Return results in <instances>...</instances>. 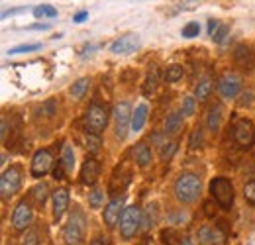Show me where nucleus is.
<instances>
[{
    "mask_svg": "<svg viewBox=\"0 0 255 245\" xmlns=\"http://www.w3.org/2000/svg\"><path fill=\"white\" fill-rule=\"evenodd\" d=\"M204 212H206L208 218H214V216H216V206H214L212 200H206V202H204Z\"/></svg>",
    "mask_w": 255,
    "mask_h": 245,
    "instance_id": "nucleus-44",
    "label": "nucleus"
},
{
    "mask_svg": "<svg viewBox=\"0 0 255 245\" xmlns=\"http://www.w3.org/2000/svg\"><path fill=\"white\" fill-rule=\"evenodd\" d=\"M183 75H185L183 67L175 63V65H169V67L165 69V73H163V81H165V83H177V81L183 79Z\"/></svg>",
    "mask_w": 255,
    "mask_h": 245,
    "instance_id": "nucleus-24",
    "label": "nucleus"
},
{
    "mask_svg": "<svg viewBox=\"0 0 255 245\" xmlns=\"http://www.w3.org/2000/svg\"><path fill=\"white\" fill-rule=\"evenodd\" d=\"M147 104H137L133 114H131V131H141V127L145 125V120H147Z\"/></svg>",
    "mask_w": 255,
    "mask_h": 245,
    "instance_id": "nucleus-21",
    "label": "nucleus"
},
{
    "mask_svg": "<svg viewBox=\"0 0 255 245\" xmlns=\"http://www.w3.org/2000/svg\"><path fill=\"white\" fill-rule=\"evenodd\" d=\"M106 125H108V108L100 102H93L85 114L87 133H100V131H104Z\"/></svg>",
    "mask_w": 255,
    "mask_h": 245,
    "instance_id": "nucleus-5",
    "label": "nucleus"
},
{
    "mask_svg": "<svg viewBox=\"0 0 255 245\" xmlns=\"http://www.w3.org/2000/svg\"><path fill=\"white\" fill-rule=\"evenodd\" d=\"M85 236H87V220H85V214H83L81 208H75L71 212L69 222L65 224V245H83L85 244Z\"/></svg>",
    "mask_w": 255,
    "mask_h": 245,
    "instance_id": "nucleus-2",
    "label": "nucleus"
},
{
    "mask_svg": "<svg viewBox=\"0 0 255 245\" xmlns=\"http://www.w3.org/2000/svg\"><path fill=\"white\" fill-rule=\"evenodd\" d=\"M252 102H254V91H250V89H248V91L244 92V96L240 98V102H238V104L244 108V106H250Z\"/></svg>",
    "mask_w": 255,
    "mask_h": 245,
    "instance_id": "nucleus-42",
    "label": "nucleus"
},
{
    "mask_svg": "<svg viewBox=\"0 0 255 245\" xmlns=\"http://www.w3.org/2000/svg\"><path fill=\"white\" fill-rule=\"evenodd\" d=\"M226 35H228V26H224V24H222V26H220V30H218L216 33H214V35H212V39L220 43L224 37H226Z\"/></svg>",
    "mask_w": 255,
    "mask_h": 245,
    "instance_id": "nucleus-46",
    "label": "nucleus"
},
{
    "mask_svg": "<svg viewBox=\"0 0 255 245\" xmlns=\"http://www.w3.org/2000/svg\"><path fill=\"white\" fill-rule=\"evenodd\" d=\"M181 245H192V240H191V238H183Z\"/></svg>",
    "mask_w": 255,
    "mask_h": 245,
    "instance_id": "nucleus-53",
    "label": "nucleus"
},
{
    "mask_svg": "<svg viewBox=\"0 0 255 245\" xmlns=\"http://www.w3.org/2000/svg\"><path fill=\"white\" fill-rule=\"evenodd\" d=\"M139 45H141V39L137 33H124L116 41H112L110 51L114 55H131L139 49Z\"/></svg>",
    "mask_w": 255,
    "mask_h": 245,
    "instance_id": "nucleus-9",
    "label": "nucleus"
},
{
    "mask_svg": "<svg viewBox=\"0 0 255 245\" xmlns=\"http://www.w3.org/2000/svg\"><path fill=\"white\" fill-rule=\"evenodd\" d=\"M8 127H10L8 118H2V141H8Z\"/></svg>",
    "mask_w": 255,
    "mask_h": 245,
    "instance_id": "nucleus-48",
    "label": "nucleus"
},
{
    "mask_svg": "<svg viewBox=\"0 0 255 245\" xmlns=\"http://www.w3.org/2000/svg\"><path fill=\"white\" fill-rule=\"evenodd\" d=\"M89 204H91L93 210L100 208V206L104 204V192H102L100 188H93V190L89 192Z\"/></svg>",
    "mask_w": 255,
    "mask_h": 245,
    "instance_id": "nucleus-30",
    "label": "nucleus"
},
{
    "mask_svg": "<svg viewBox=\"0 0 255 245\" xmlns=\"http://www.w3.org/2000/svg\"><path fill=\"white\" fill-rule=\"evenodd\" d=\"M55 110H57V102H55V100H47V102L43 104V112H45V116H53Z\"/></svg>",
    "mask_w": 255,
    "mask_h": 245,
    "instance_id": "nucleus-43",
    "label": "nucleus"
},
{
    "mask_svg": "<svg viewBox=\"0 0 255 245\" xmlns=\"http://www.w3.org/2000/svg\"><path fill=\"white\" fill-rule=\"evenodd\" d=\"M151 157H153V153H151V147L147 143H137L133 147V161H135L137 167H141V169L149 167Z\"/></svg>",
    "mask_w": 255,
    "mask_h": 245,
    "instance_id": "nucleus-18",
    "label": "nucleus"
},
{
    "mask_svg": "<svg viewBox=\"0 0 255 245\" xmlns=\"http://www.w3.org/2000/svg\"><path fill=\"white\" fill-rule=\"evenodd\" d=\"M102 147V141L98 137V133H87V149L91 155H96Z\"/></svg>",
    "mask_w": 255,
    "mask_h": 245,
    "instance_id": "nucleus-32",
    "label": "nucleus"
},
{
    "mask_svg": "<svg viewBox=\"0 0 255 245\" xmlns=\"http://www.w3.org/2000/svg\"><path fill=\"white\" fill-rule=\"evenodd\" d=\"M24 245H39V236L37 230H28L24 236Z\"/></svg>",
    "mask_w": 255,
    "mask_h": 245,
    "instance_id": "nucleus-41",
    "label": "nucleus"
},
{
    "mask_svg": "<svg viewBox=\"0 0 255 245\" xmlns=\"http://www.w3.org/2000/svg\"><path fill=\"white\" fill-rule=\"evenodd\" d=\"M122 212H124V196H114L104 208V224L108 228H114L120 222Z\"/></svg>",
    "mask_w": 255,
    "mask_h": 245,
    "instance_id": "nucleus-13",
    "label": "nucleus"
},
{
    "mask_svg": "<svg viewBox=\"0 0 255 245\" xmlns=\"http://www.w3.org/2000/svg\"><path fill=\"white\" fill-rule=\"evenodd\" d=\"M234 61L238 67L242 69H252V63H254V53L248 45H238L236 51H234Z\"/></svg>",
    "mask_w": 255,
    "mask_h": 245,
    "instance_id": "nucleus-20",
    "label": "nucleus"
},
{
    "mask_svg": "<svg viewBox=\"0 0 255 245\" xmlns=\"http://www.w3.org/2000/svg\"><path fill=\"white\" fill-rule=\"evenodd\" d=\"M181 33H183V37H196L198 33H200V24L198 22H191V24H187L183 30H181Z\"/></svg>",
    "mask_w": 255,
    "mask_h": 245,
    "instance_id": "nucleus-38",
    "label": "nucleus"
},
{
    "mask_svg": "<svg viewBox=\"0 0 255 245\" xmlns=\"http://www.w3.org/2000/svg\"><path fill=\"white\" fill-rule=\"evenodd\" d=\"M98 177H100V163H98L96 159H93V157H89V159L83 163V167H81L79 181L83 184L93 186V184L98 181Z\"/></svg>",
    "mask_w": 255,
    "mask_h": 245,
    "instance_id": "nucleus-14",
    "label": "nucleus"
},
{
    "mask_svg": "<svg viewBox=\"0 0 255 245\" xmlns=\"http://www.w3.org/2000/svg\"><path fill=\"white\" fill-rule=\"evenodd\" d=\"M232 139L240 149H250L255 145V125L250 120L236 122L232 129Z\"/></svg>",
    "mask_w": 255,
    "mask_h": 245,
    "instance_id": "nucleus-7",
    "label": "nucleus"
},
{
    "mask_svg": "<svg viewBox=\"0 0 255 245\" xmlns=\"http://www.w3.org/2000/svg\"><path fill=\"white\" fill-rule=\"evenodd\" d=\"M61 165L65 167V171H73L75 167V149L71 143H63L61 149Z\"/></svg>",
    "mask_w": 255,
    "mask_h": 245,
    "instance_id": "nucleus-25",
    "label": "nucleus"
},
{
    "mask_svg": "<svg viewBox=\"0 0 255 245\" xmlns=\"http://www.w3.org/2000/svg\"><path fill=\"white\" fill-rule=\"evenodd\" d=\"M161 242H163V245H181L183 240H179L173 230H163L161 232Z\"/></svg>",
    "mask_w": 255,
    "mask_h": 245,
    "instance_id": "nucleus-35",
    "label": "nucleus"
},
{
    "mask_svg": "<svg viewBox=\"0 0 255 245\" xmlns=\"http://www.w3.org/2000/svg\"><path fill=\"white\" fill-rule=\"evenodd\" d=\"M198 242L204 245L212 244V242H214V230L208 228V226H202V228L198 230Z\"/></svg>",
    "mask_w": 255,
    "mask_h": 245,
    "instance_id": "nucleus-34",
    "label": "nucleus"
},
{
    "mask_svg": "<svg viewBox=\"0 0 255 245\" xmlns=\"http://www.w3.org/2000/svg\"><path fill=\"white\" fill-rule=\"evenodd\" d=\"M151 139H153V143H155V145H161V143H163V141H165V139H163V135H161V133H153V135H151Z\"/></svg>",
    "mask_w": 255,
    "mask_h": 245,
    "instance_id": "nucleus-50",
    "label": "nucleus"
},
{
    "mask_svg": "<svg viewBox=\"0 0 255 245\" xmlns=\"http://www.w3.org/2000/svg\"><path fill=\"white\" fill-rule=\"evenodd\" d=\"M202 2H204V0H181V2H179V6H177V10H181V12L196 10V8H198Z\"/></svg>",
    "mask_w": 255,
    "mask_h": 245,
    "instance_id": "nucleus-39",
    "label": "nucleus"
},
{
    "mask_svg": "<svg viewBox=\"0 0 255 245\" xmlns=\"http://www.w3.org/2000/svg\"><path fill=\"white\" fill-rule=\"evenodd\" d=\"M167 220H169L173 226H185V224L189 222V216L185 214V212H181V210H177V212H171V214L167 216Z\"/></svg>",
    "mask_w": 255,
    "mask_h": 245,
    "instance_id": "nucleus-36",
    "label": "nucleus"
},
{
    "mask_svg": "<svg viewBox=\"0 0 255 245\" xmlns=\"http://www.w3.org/2000/svg\"><path fill=\"white\" fill-rule=\"evenodd\" d=\"M10 245H12V244H10Z\"/></svg>",
    "mask_w": 255,
    "mask_h": 245,
    "instance_id": "nucleus-55",
    "label": "nucleus"
},
{
    "mask_svg": "<svg viewBox=\"0 0 255 245\" xmlns=\"http://www.w3.org/2000/svg\"><path fill=\"white\" fill-rule=\"evenodd\" d=\"M33 16L35 18H55L57 16V10L49 4H41V6H35L33 8Z\"/></svg>",
    "mask_w": 255,
    "mask_h": 245,
    "instance_id": "nucleus-29",
    "label": "nucleus"
},
{
    "mask_svg": "<svg viewBox=\"0 0 255 245\" xmlns=\"http://www.w3.org/2000/svg\"><path fill=\"white\" fill-rule=\"evenodd\" d=\"M32 30H49V26L47 24H35V26H30Z\"/></svg>",
    "mask_w": 255,
    "mask_h": 245,
    "instance_id": "nucleus-52",
    "label": "nucleus"
},
{
    "mask_svg": "<svg viewBox=\"0 0 255 245\" xmlns=\"http://www.w3.org/2000/svg\"><path fill=\"white\" fill-rule=\"evenodd\" d=\"M91 245H104V242H102V240H95Z\"/></svg>",
    "mask_w": 255,
    "mask_h": 245,
    "instance_id": "nucleus-54",
    "label": "nucleus"
},
{
    "mask_svg": "<svg viewBox=\"0 0 255 245\" xmlns=\"http://www.w3.org/2000/svg\"><path fill=\"white\" fill-rule=\"evenodd\" d=\"M244 196H246V200L255 206V181H250V183H246L244 186Z\"/></svg>",
    "mask_w": 255,
    "mask_h": 245,
    "instance_id": "nucleus-40",
    "label": "nucleus"
},
{
    "mask_svg": "<svg viewBox=\"0 0 255 245\" xmlns=\"http://www.w3.org/2000/svg\"><path fill=\"white\" fill-rule=\"evenodd\" d=\"M26 8H12V10H4L2 12V18H8V16H12V14H18V12H24Z\"/></svg>",
    "mask_w": 255,
    "mask_h": 245,
    "instance_id": "nucleus-49",
    "label": "nucleus"
},
{
    "mask_svg": "<svg viewBox=\"0 0 255 245\" xmlns=\"http://www.w3.org/2000/svg\"><path fill=\"white\" fill-rule=\"evenodd\" d=\"M131 106L128 102H118L114 108V125H116V137L126 139L128 131L131 129Z\"/></svg>",
    "mask_w": 255,
    "mask_h": 245,
    "instance_id": "nucleus-8",
    "label": "nucleus"
},
{
    "mask_svg": "<svg viewBox=\"0 0 255 245\" xmlns=\"http://www.w3.org/2000/svg\"><path fill=\"white\" fill-rule=\"evenodd\" d=\"M218 91L226 100L238 98V94L242 91V77L236 75V73H226L218 83Z\"/></svg>",
    "mask_w": 255,
    "mask_h": 245,
    "instance_id": "nucleus-12",
    "label": "nucleus"
},
{
    "mask_svg": "<svg viewBox=\"0 0 255 245\" xmlns=\"http://www.w3.org/2000/svg\"><path fill=\"white\" fill-rule=\"evenodd\" d=\"M196 110V98L194 96H185L183 98V106H181V112L185 114V118H191Z\"/></svg>",
    "mask_w": 255,
    "mask_h": 245,
    "instance_id": "nucleus-33",
    "label": "nucleus"
},
{
    "mask_svg": "<svg viewBox=\"0 0 255 245\" xmlns=\"http://www.w3.org/2000/svg\"><path fill=\"white\" fill-rule=\"evenodd\" d=\"M51 202H53V216L55 220H61L63 214L69 208V190L67 188H55L51 194Z\"/></svg>",
    "mask_w": 255,
    "mask_h": 245,
    "instance_id": "nucleus-15",
    "label": "nucleus"
},
{
    "mask_svg": "<svg viewBox=\"0 0 255 245\" xmlns=\"http://www.w3.org/2000/svg\"><path fill=\"white\" fill-rule=\"evenodd\" d=\"M212 87H214L212 77H210V75H204L202 79H198V83H196V87H194V98H196L198 102H206L208 96L212 94Z\"/></svg>",
    "mask_w": 255,
    "mask_h": 245,
    "instance_id": "nucleus-16",
    "label": "nucleus"
},
{
    "mask_svg": "<svg viewBox=\"0 0 255 245\" xmlns=\"http://www.w3.org/2000/svg\"><path fill=\"white\" fill-rule=\"evenodd\" d=\"M220 26H222V24H220L218 20H212V18L208 20V31H210V37H212V35H214L216 31L220 30Z\"/></svg>",
    "mask_w": 255,
    "mask_h": 245,
    "instance_id": "nucleus-47",
    "label": "nucleus"
},
{
    "mask_svg": "<svg viewBox=\"0 0 255 245\" xmlns=\"http://www.w3.org/2000/svg\"><path fill=\"white\" fill-rule=\"evenodd\" d=\"M22 186V169L18 165H10L0 177V194L4 200L12 198Z\"/></svg>",
    "mask_w": 255,
    "mask_h": 245,
    "instance_id": "nucleus-6",
    "label": "nucleus"
},
{
    "mask_svg": "<svg viewBox=\"0 0 255 245\" xmlns=\"http://www.w3.org/2000/svg\"><path fill=\"white\" fill-rule=\"evenodd\" d=\"M53 167V155L49 149H39L32 157V177L41 179L45 177Z\"/></svg>",
    "mask_w": 255,
    "mask_h": 245,
    "instance_id": "nucleus-11",
    "label": "nucleus"
},
{
    "mask_svg": "<svg viewBox=\"0 0 255 245\" xmlns=\"http://www.w3.org/2000/svg\"><path fill=\"white\" fill-rule=\"evenodd\" d=\"M177 149H179V143H177V141H173V139H169V141H167V139H165V141L159 145L161 161H169L171 157H175Z\"/></svg>",
    "mask_w": 255,
    "mask_h": 245,
    "instance_id": "nucleus-27",
    "label": "nucleus"
},
{
    "mask_svg": "<svg viewBox=\"0 0 255 245\" xmlns=\"http://www.w3.org/2000/svg\"><path fill=\"white\" fill-rule=\"evenodd\" d=\"M222 122H224L222 106H220V104L210 106V110H208V114H206V125H208V129H210L212 133H216V131L222 127Z\"/></svg>",
    "mask_w": 255,
    "mask_h": 245,
    "instance_id": "nucleus-17",
    "label": "nucleus"
},
{
    "mask_svg": "<svg viewBox=\"0 0 255 245\" xmlns=\"http://www.w3.org/2000/svg\"><path fill=\"white\" fill-rule=\"evenodd\" d=\"M183 118H185V114H183L181 110H173V112L165 118L163 131H165L167 135H175V133L181 129V125H183Z\"/></svg>",
    "mask_w": 255,
    "mask_h": 245,
    "instance_id": "nucleus-19",
    "label": "nucleus"
},
{
    "mask_svg": "<svg viewBox=\"0 0 255 245\" xmlns=\"http://www.w3.org/2000/svg\"><path fill=\"white\" fill-rule=\"evenodd\" d=\"M157 218H159V208H157V204H149V206L145 208V212H143V230L153 228L155 222H157Z\"/></svg>",
    "mask_w": 255,
    "mask_h": 245,
    "instance_id": "nucleus-26",
    "label": "nucleus"
},
{
    "mask_svg": "<svg viewBox=\"0 0 255 245\" xmlns=\"http://www.w3.org/2000/svg\"><path fill=\"white\" fill-rule=\"evenodd\" d=\"M89 20V12H85V10H81V12H77L75 16H73V22L75 24H83V22H87Z\"/></svg>",
    "mask_w": 255,
    "mask_h": 245,
    "instance_id": "nucleus-45",
    "label": "nucleus"
},
{
    "mask_svg": "<svg viewBox=\"0 0 255 245\" xmlns=\"http://www.w3.org/2000/svg\"><path fill=\"white\" fill-rule=\"evenodd\" d=\"M175 196L181 204H192L198 200L200 192H202V184L200 179L194 175V173H183L177 177L175 181Z\"/></svg>",
    "mask_w": 255,
    "mask_h": 245,
    "instance_id": "nucleus-1",
    "label": "nucleus"
},
{
    "mask_svg": "<svg viewBox=\"0 0 255 245\" xmlns=\"http://www.w3.org/2000/svg\"><path fill=\"white\" fill-rule=\"evenodd\" d=\"M61 167H63V165H61ZM61 167H55V169H53V177H55V179H63V169H61Z\"/></svg>",
    "mask_w": 255,
    "mask_h": 245,
    "instance_id": "nucleus-51",
    "label": "nucleus"
},
{
    "mask_svg": "<svg viewBox=\"0 0 255 245\" xmlns=\"http://www.w3.org/2000/svg\"><path fill=\"white\" fill-rule=\"evenodd\" d=\"M32 222H33L32 206L26 200L18 202L16 208H14V212H12V226H14V230L16 232H26L32 226Z\"/></svg>",
    "mask_w": 255,
    "mask_h": 245,
    "instance_id": "nucleus-10",
    "label": "nucleus"
},
{
    "mask_svg": "<svg viewBox=\"0 0 255 245\" xmlns=\"http://www.w3.org/2000/svg\"><path fill=\"white\" fill-rule=\"evenodd\" d=\"M89 89H91V79H89V77H81V79H77V81L71 85L69 92H71V96H73L75 100H81V98H85V94L89 92Z\"/></svg>",
    "mask_w": 255,
    "mask_h": 245,
    "instance_id": "nucleus-23",
    "label": "nucleus"
},
{
    "mask_svg": "<svg viewBox=\"0 0 255 245\" xmlns=\"http://www.w3.org/2000/svg\"><path fill=\"white\" fill-rule=\"evenodd\" d=\"M210 194L222 210L232 208V204H234V184L230 179H224V177L212 179L210 181Z\"/></svg>",
    "mask_w": 255,
    "mask_h": 245,
    "instance_id": "nucleus-4",
    "label": "nucleus"
},
{
    "mask_svg": "<svg viewBox=\"0 0 255 245\" xmlns=\"http://www.w3.org/2000/svg\"><path fill=\"white\" fill-rule=\"evenodd\" d=\"M32 198L39 206H43L45 200L49 198V186H47V184H35L32 188Z\"/></svg>",
    "mask_w": 255,
    "mask_h": 245,
    "instance_id": "nucleus-28",
    "label": "nucleus"
},
{
    "mask_svg": "<svg viewBox=\"0 0 255 245\" xmlns=\"http://www.w3.org/2000/svg\"><path fill=\"white\" fill-rule=\"evenodd\" d=\"M202 129H192V133H191V137H189V147L191 149H198V147H202Z\"/></svg>",
    "mask_w": 255,
    "mask_h": 245,
    "instance_id": "nucleus-37",
    "label": "nucleus"
},
{
    "mask_svg": "<svg viewBox=\"0 0 255 245\" xmlns=\"http://www.w3.org/2000/svg\"><path fill=\"white\" fill-rule=\"evenodd\" d=\"M118 226H120V236L124 240H131L143 228V212H141V208L139 206H128V208H124Z\"/></svg>",
    "mask_w": 255,
    "mask_h": 245,
    "instance_id": "nucleus-3",
    "label": "nucleus"
},
{
    "mask_svg": "<svg viewBox=\"0 0 255 245\" xmlns=\"http://www.w3.org/2000/svg\"><path fill=\"white\" fill-rule=\"evenodd\" d=\"M159 69L157 67H153L149 73H147V77H145V83H143V87H141V92H143V96H151L155 89H157V85H159Z\"/></svg>",
    "mask_w": 255,
    "mask_h": 245,
    "instance_id": "nucleus-22",
    "label": "nucleus"
},
{
    "mask_svg": "<svg viewBox=\"0 0 255 245\" xmlns=\"http://www.w3.org/2000/svg\"><path fill=\"white\" fill-rule=\"evenodd\" d=\"M43 45L41 43H24V45H18V47H12L8 51V55H20V53H32V51H37L41 49Z\"/></svg>",
    "mask_w": 255,
    "mask_h": 245,
    "instance_id": "nucleus-31",
    "label": "nucleus"
}]
</instances>
